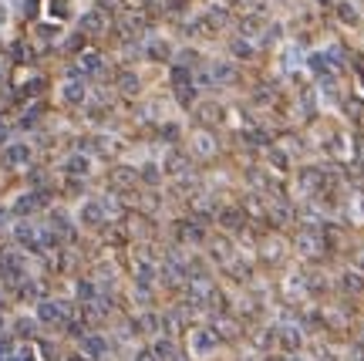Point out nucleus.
Masks as SVG:
<instances>
[{
  "mask_svg": "<svg viewBox=\"0 0 364 361\" xmlns=\"http://www.w3.org/2000/svg\"><path fill=\"white\" fill-rule=\"evenodd\" d=\"M68 98L78 101V98H81V85H68Z\"/></svg>",
  "mask_w": 364,
  "mask_h": 361,
  "instance_id": "obj_2",
  "label": "nucleus"
},
{
  "mask_svg": "<svg viewBox=\"0 0 364 361\" xmlns=\"http://www.w3.org/2000/svg\"><path fill=\"white\" fill-rule=\"evenodd\" d=\"M7 159H14V162H20V159H27V149H24V145H14V149L7 152Z\"/></svg>",
  "mask_w": 364,
  "mask_h": 361,
  "instance_id": "obj_1",
  "label": "nucleus"
},
{
  "mask_svg": "<svg viewBox=\"0 0 364 361\" xmlns=\"http://www.w3.org/2000/svg\"><path fill=\"white\" fill-rule=\"evenodd\" d=\"M84 68H88V71H95V68H98V57L95 54H84Z\"/></svg>",
  "mask_w": 364,
  "mask_h": 361,
  "instance_id": "obj_3",
  "label": "nucleus"
}]
</instances>
